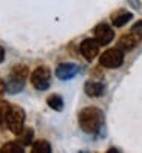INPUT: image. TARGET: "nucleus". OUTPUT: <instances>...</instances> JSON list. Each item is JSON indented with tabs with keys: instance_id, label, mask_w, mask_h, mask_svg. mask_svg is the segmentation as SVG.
Here are the masks:
<instances>
[{
	"instance_id": "nucleus-1",
	"label": "nucleus",
	"mask_w": 142,
	"mask_h": 153,
	"mask_svg": "<svg viewBox=\"0 0 142 153\" xmlns=\"http://www.w3.org/2000/svg\"><path fill=\"white\" fill-rule=\"evenodd\" d=\"M78 124L83 132L95 135L104 127V113L98 107H84L78 113Z\"/></svg>"
},
{
	"instance_id": "nucleus-2",
	"label": "nucleus",
	"mask_w": 142,
	"mask_h": 153,
	"mask_svg": "<svg viewBox=\"0 0 142 153\" xmlns=\"http://www.w3.org/2000/svg\"><path fill=\"white\" fill-rule=\"evenodd\" d=\"M24 120H26V113L20 106H9L5 124L14 135H18L21 132L24 127Z\"/></svg>"
},
{
	"instance_id": "nucleus-3",
	"label": "nucleus",
	"mask_w": 142,
	"mask_h": 153,
	"mask_svg": "<svg viewBox=\"0 0 142 153\" xmlns=\"http://www.w3.org/2000/svg\"><path fill=\"white\" fill-rule=\"evenodd\" d=\"M124 61V51H121L119 48H113V49H107L104 54H101L99 57V65L104 66L107 69H116L122 65Z\"/></svg>"
},
{
	"instance_id": "nucleus-4",
	"label": "nucleus",
	"mask_w": 142,
	"mask_h": 153,
	"mask_svg": "<svg viewBox=\"0 0 142 153\" xmlns=\"http://www.w3.org/2000/svg\"><path fill=\"white\" fill-rule=\"evenodd\" d=\"M31 83L37 91H47L50 86V71L47 66H38L31 74Z\"/></svg>"
},
{
	"instance_id": "nucleus-5",
	"label": "nucleus",
	"mask_w": 142,
	"mask_h": 153,
	"mask_svg": "<svg viewBox=\"0 0 142 153\" xmlns=\"http://www.w3.org/2000/svg\"><path fill=\"white\" fill-rule=\"evenodd\" d=\"M93 35H95V40L102 45V46H106L109 43L113 42V38H115V31L109 26L107 23H99L95 26L93 29Z\"/></svg>"
},
{
	"instance_id": "nucleus-6",
	"label": "nucleus",
	"mask_w": 142,
	"mask_h": 153,
	"mask_svg": "<svg viewBox=\"0 0 142 153\" xmlns=\"http://www.w3.org/2000/svg\"><path fill=\"white\" fill-rule=\"evenodd\" d=\"M80 51L87 61H93L96 58V55L99 54V43L95 38H86V40L81 42Z\"/></svg>"
},
{
	"instance_id": "nucleus-7",
	"label": "nucleus",
	"mask_w": 142,
	"mask_h": 153,
	"mask_svg": "<svg viewBox=\"0 0 142 153\" xmlns=\"http://www.w3.org/2000/svg\"><path fill=\"white\" fill-rule=\"evenodd\" d=\"M78 71H80V68L75 63H61L55 69V75H57V78L66 81V80H72L78 74Z\"/></svg>"
},
{
	"instance_id": "nucleus-8",
	"label": "nucleus",
	"mask_w": 142,
	"mask_h": 153,
	"mask_svg": "<svg viewBox=\"0 0 142 153\" xmlns=\"http://www.w3.org/2000/svg\"><path fill=\"white\" fill-rule=\"evenodd\" d=\"M84 92H86V95L90 97V98H98V97L104 95L106 86H104V83H101V81L92 80V81H87V83L84 84Z\"/></svg>"
},
{
	"instance_id": "nucleus-9",
	"label": "nucleus",
	"mask_w": 142,
	"mask_h": 153,
	"mask_svg": "<svg viewBox=\"0 0 142 153\" xmlns=\"http://www.w3.org/2000/svg\"><path fill=\"white\" fill-rule=\"evenodd\" d=\"M5 84H6V92H8V94H18L21 89H23V86H24V80L17 78V76H14V75L9 74L8 81H6Z\"/></svg>"
},
{
	"instance_id": "nucleus-10",
	"label": "nucleus",
	"mask_w": 142,
	"mask_h": 153,
	"mask_svg": "<svg viewBox=\"0 0 142 153\" xmlns=\"http://www.w3.org/2000/svg\"><path fill=\"white\" fill-rule=\"evenodd\" d=\"M138 40L139 38L132 32V34H125V35H122L121 38H119V43H118V48L121 49V51H130V49H133L136 45H138Z\"/></svg>"
},
{
	"instance_id": "nucleus-11",
	"label": "nucleus",
	"mask_w": 142,
	"mask_h": 153,
	"mask_svg": "<svg viewBox=\"0 0 142 153\" xmlns=\"http://www.w3.org/2000/svg\"><path fill=\"white\" fill-rule=\"evenodd\" d=\"M132 17H133L132 12H128V11H118L116 14H113L112 23H113L115 28H121V26H124V25H127L128 22H130Z\"/></svg>"
},
{
	"instance_id": "nucleus-12",
	"label": "nucleus",
	"mask_w": 142,
	"mask_h": 153,
	"mask_svg": "<svg viewBox=\"0 0 142 153\" xmlns=\"http://www.w3.org/2000/svg\"><path fill=\"white\" fill-rule=\"evenodd\" d=\"M46 103H47V106H49L50 109H52V110H57V112H61L63 107H64V100H63L60 95H57V94L49 95L47 100H46Z\"/></svg>"
},
{
	"instance_id": "nucleus-13",
	"label": "nucleus",
	"mask_w": 142,
	"mask_h": 153,
	"mask_svg": "<svg viewBox=\"0 0 142 153\" xmlns=\"http://www.w3.org/2000/svg\"><path fill=\"white\" fill-rule=\"evenodd\" d=\"M34 138V130L31 127H23L21 132L18 133V143H21V146H29L32 143Z\"/></svg>"
},
{
	"instance_id": "nucleus-14",
	"label": "nucleus",
	"mask_w": 142,
	"mask_h": 153,
	"mask_svg": "<svg viewBox=\"0 0 142 153\" xmlns=\"http://www.w3.org/2000/svg\"><path fill=\"white\" fill-rule=\"evenodd\" d=\"M32 152H35V153H50L52 152V147H50V144L47 141H44V139H38V141H35L32 144Z\"/></svg>"
},
{
	"instance_id": "nucleus-15",
	"label": "nucleus",
	"mask_w": 142,
	"mask_h": 153,
	"mask_svg": "<svg viewBox=\"0 0 142 153\" xmlns=\"http://www.w3.org/2000/svg\"><path fill=\"white\" fill-rule=\"evenodd\" d=\"M3 153H20L23 152V146L20 143H8L2 147Z\"/></svg>"
},
{
	"instance_id": "nucleus-16",
	"label": "nucleus",
	"mask_w": 142,
	"mask_h": 153,
	"mask_svg": "<svg viewBox=\"0 0 142 153\" xmlns=\"http://www.w3.org/2000/svg\"><path fill=\"white\" fill-rule=\"evenodd\" d=\"M8 109H9V104L6 103V101H0V127H2V126L5 124Z\"/></svg>"
},
{
	"instance_id": "nucleus-17",
	"label": "nucleus",
	"mask_w": 142,
	"mask_h": 153,
	"mask_svg": "<svg viewBox=\"0 0 142 153\" xmlns=\"http://www.w3.org/2000/svg\"><path fill=\"white\" fill-rule=\"evenodd\" d=\"M132 32L139 38V40H141V38H142V20L141 22H138V23H135L133 25V28H132Z\"/></svg>"
},
{
	"instance_id": "nucleus-18",
	"label": "nucleus",
	"mask_w": 142,
	"mask_h": 153,
	"mask_svg": "<svg viewBox=\"0 0 142 153\" xmlns=\"http://www.w3.org/2000/svg\"><path fill=\"white\" fill-rule=\"evenodd\" d=\"M5 92H6V84H5L3 80H0V97H2Z\"/></svg>"
},
{
	"instance_id": "nucleus-19",
	"label": "nucleus",
	"mask_w": 142,
	"mask_h": 153,
	"mask_svg": "<svg viewBox=\"0 0 142 153\" xmlns=\"http://www.w3.org/2000/svg\"><path fill=\"white\" fill-rule=\"evenodd\" d=\"M3 60H5V49L0 46V63H2Z\"/></svg>"
}]
</instances>
